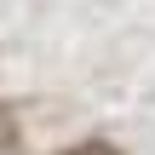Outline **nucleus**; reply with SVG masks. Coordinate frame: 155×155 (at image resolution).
I'll list each match as a JSON object with an SVG mask.
<instances>
[{
	"label": "nucleus",
	"mask_w": 155,
	"mask_h": 155,
	"mask_svg": "<svg viewBox=\"0 0 155 155\" xmlns=\"http://www.w3.org/2000/svg\"><path fill=\"white\" fill-rule=\"evenodd\" d=\"M58 155H121V150H115V144H98V138H92V144H75V150H58Z\"/></svg>",
	"instance_id": "2"
},
{
	"label": "nucleus",
	"mask_w": 155,
	"mask_h": 155,
	"mask_svg": "<svg viewBox=\"0 0 155 155\" xmlns=\"http://www.w3.org/2000/svg\"><path fill=\"white\" fill-rule=\"evenodd\" d=\"M0 155H17V127H12L6 109H0Z\"/></svg>",
	"instance_id": "1"
}]
</instances>
